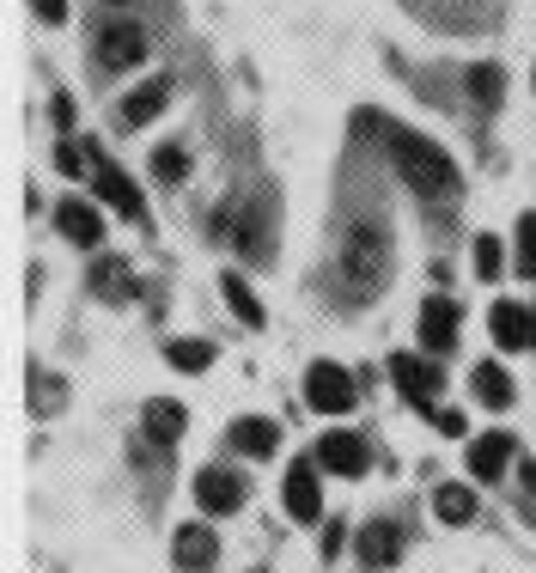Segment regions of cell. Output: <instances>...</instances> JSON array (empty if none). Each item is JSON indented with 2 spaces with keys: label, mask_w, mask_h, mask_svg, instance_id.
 Instances as JSON below:
<instances>
[{
  "label": "cell",
  "mask_w": 536,
  "mask_h": 573,
  "mask_svg": "<svg viewBox=\"0 0 536 573\" xmlns=\"http://www.w3.org/2000/svg\"><path fill=\"white\" fill-rule=\"evenodd\" d=\"M384 140H390V159H397V171L409 177V189L421 196V202H458V165H451V153H445L439 140L414 135V128H384Z\"/></svg>",
  "instance_id": "1"
},
{
  "label": "cell",
  "mask_w": 536,
  "mask_h": 573,
  "mask_svg": "<svg viewBox=\"0 0 536 573\" xmlns=\"http://www.w3.org/2000/svg\"><path fill=\"white\" fill-rule=\"evenodd\" d=\"M341 275H348L353 294H378L384 275H390V233L384 220H353L348 238H341Z\"/></svg>",
  "instance_id": "2"
},
{
  "label": "cell",
  "mask_w": 536,
  "mask_h": 573,
  "mask_svg": "<svg viewBox=\"0 0 536 573\" xmlns=\"http://www.w3.org/2000/svg\"><path fill=\"white\" fill-rule=\"evenodd\" d=\"M353 397H360V390H353V378L336 360H317V366L306 372V403L317 409V415H348Z\"/></svg>",
  "instance_id": "3"
},
{
  "label": "cell",
  "mask_w": 536,
  "mask_h": 573,
  "mask_svg": "<svg viewBox=\"0 0 536 573\" xmlns=\"http://www.w3.org/2000/svg\"><path fill=\"white\" fill-rule=\"evenodd\" d=\"M98 62L104 67L147 62V32H140L135 18H110V25H98Z\"/></svg>",
  "instance_id": "4"
},
{
  "label": "cell",
  "mask_w": 536,
  "mask_h": 573,
  "mask_svg": "<svg viewBox=\"0 0 536 573\" xmlns=\"http://www.w3.org/2000/svg\"><path fill=\"white\" fill-rule=\"evenodd\" d=\"M390 378H397V390L402 397H409L414 409H433V397H439V366H433V360H421V354H397L390 360Z\"/></svg>",
  "instance_id": "5"
},
{
  "label": "cell",
  "mask_w": 536,
  "mask_h": 573,
  "mask_svg": "<svg viewBox=\"0 0 536 573\" xmlns=\"http://www.w3.org/2000/svg\"><path fill=\"white\" fill-rule=\"evenodd\" d=\"M196 507L208 519H226V512L245 507V476H232V470H201L196 476Z\"/></svg>",
  "instance_id": "6"
},
{
  "label": "cell",
  "mask_w": 536,
  "mask_h": 573,
  "mask_svg": "<svg viewBox=\"0 0 536 573\" xmlns=\"http://www.w3.org/2000/svg\"><path fill=\"white\" fill-rule=\"evenodd\" d=\"M488 329H494V341H500L506 354H512V348H536V311H524L519 299H494Z\"/></svg>",
  "instance_id": "7"
},
{
  "label": "cell",
  "mask_w": 536,
  "mask_h": 573,
  "mask_svg": "<svg viewBox=\"0 0 536 573\" xmlns=\"http://www.w3.org/2000/svg\"><path fill=\"white\" fill-rule=\"evenodd\" d=\"M311 464H323L329 476H366V439L360 434H323Z\"/></svg>",
  "instance_id": "8"
},
{
  "label": "cell",
  "mask_w": 536,
  "mask_h": 573,
  "mask_svg": "<svg viewBox=\"0 0 536 573\" xmlns=\"http://www.w3.org/2000/svg\"><path fill=\"white\" fill-rule=\"evenodd\" d=\"M171 556H177V568L208 573V568L220 561V537H214V525H177V537H171Z\"/></svg>",
  "instance_id": "9"
},
{
  "label": "cell",
  "mask_w": 536,
  "mask_h": 573,
  "mask_svg": "<svg viewBox=\"0 0 536 573\" xmlns=\"http://www.w3.org/2000/svg\"><path fill=\"white\" fill-rule=\"evenodd\" d=\"M98 196H104L110 208H116V214H128V220H140L147 214V202H140V189H135V177H128L123 165H110V159H98Z\"/></svg>",
  "instance_id": "10"
},
{
  "label": "cell",
  "mask_w": 536,
  "mask_h": 573,
  "mask_svg": "<svg viewBox=\"0 0 536 573\" xmlns=\"http://www.w3.org/2000/svg\"><path fill=\"white\" fill-rule=\"evenodd\" d=\"M451 341H458V306L439 294V299L421 306V348H427V354H445Z\"/></svg>",
  "instance_id": "11"
},
{
  "label": "cell",
  "mask_w": 536,
  "mask_h": 573,
  "mask_svg": "<svg viewBox=\"0 0 536 573\" xmlns=\"http://www.w3.org/2000/svg\"><path fill=\"white\" fill-rule=\"evenodd\" d=\"M140 427H147V439L153 446H177L189 427V409L184 403H171V397H153V403L140 409Z\"/></svg>",
  "instance_id": "12"
},
{
  "label": "cell",
  "mask_w": 536,
  "mask_h": 573,
  "mask_svg": "<svg viewBox=\"0 0 536 573\" xmlns=\"http://www.w3.org/2000/svg\"><path fill=\"white\" fill-rule=\"evenodd\" d=\"M512 470V434H482L470 446V476L475 482H500Z\"/></svg>",
  "instance_id": "13"
},
{
  "label": "cell",
  "mask_w": 536,
  "mask_h": 573,
  "mask_svg": "<svg viewBox=\"0 0 536 573\" xmlns=\"http://www.w3.org/2000/svg\"><path fill=\"white\" fill-rule=\"evenodd\" d=\"M287 512H292V519H306V525H311V519H323L317 464H311V458H306V464H292V470H287Z\"/></svg>",
  "instance_id": "14"
},
{
  "label": "cell",
  "mask_w": 536,
  "mask_h": 573,
  "mask_svg": "<svg viewBox=\"0 0 536 573\" xmlns=\"http://www.w3.org/2000/svg\"><path fill=\"white\" fill-rule=\"evenodd\" d=\"M232 451L238 458H275V446H281V427L275 421H262V415H245V421H232Z\"/></svg>",
  "instance_id": "15"
},
{
  "label": "cell",
  "mask_w": 536,
  "mask_h": 573,
  "mask_svg": "<svg viewBox=\"0 0 536 573\" xmlns=\"http://www.w3.org/2000/svg\"><path fill=\"white\" fill-rule=\"evenodd\" d=\"M55 220H62V238H74V245H86V250L104 238V220H98V208L79 202V196H67V202L55 208Z\"/></svg>",
  "instance_id": "16"
},
{
  "label": "cell",
  "mask_w": 536,
  "mask_h": 573,
  "mask_svg": "<svg viewBox=\"0 0 536 573\" xmlns=\"http://www.w3.org/2000/svg\"><path fill=\"white\" fill-rule=\"evenodd\" d=\"M397 556H402V531L384 525V519H372V525L360 531V561H366V568H390Z\"/></svg>",
  "instance_id": "17"
},
{
  "label": "cell",
  "mask_w": 536,
  "mask_h": 573,
  "mask_svg": "<svg viewBox=\"0 0 536 573\" xmlns=\"http://www.w3.org/2000/svg\"><path fill=\"white\" fill-rule=\"evenodd\" d=\"M165 104H171V86H165V79H147L140 92H128V98H123V123H128V128H147Z\"/></svg>",
  "instance_id": "18"
},
{
  "label": "cell",
  "mask_w": 536,
  "mask_h": 573,
  "mask_svg": "<svg viewBox=\"0 0 536 573\" xmlns=\"http://www.w3.org/2000/svg\"><path fill=\"white\" fill-rule=\"evenodd\" d=\"M433 512H439L445 525H470L475 512H482V500H475L470 482H445L439 495H433Z\"/></svg>",
  "instance_id": "19"
},
{
  "label": "cell",
  "mask_w": 536,
  "mask_h": 573,
  "mask_svg": "<svg viewBox=\"0 0 536 573\" xmlns=\"http://www.w3.org/2000/svg\"><path fill=\"white\" fill-rule=\"evenodd\" d=\"M463 86H470V104H475V110H494V104L506 98V74H500L494 62H475L470 74H463Z\"/></svg>",
  "instance_id": "20"
},
{
  "label": "cell",
  "mask_w": 536,
  "mask_h": 573,
  "mask_svg": "<svg viewBox=\"0 0 536 573\" xmlns=\"http://www.w3.org/2000/svg\"><path fill=\"white\" fill-rule=\"evenodd\" d=\"M470 385H475V397H482L488 409H506V403H512V378H506L500 360H482V366L470 372Z\"/></svg>",
  "instance_id": "21"
},
{
  "label": "cell",
  "mask_w": 536,
  "mask_h": 573,
  "mask_svg": "<svg viewBox=\"0 0 536 573\" xmlns=\"http://www.w3.org/2000/svg\"><path fill=\"white\" fill-rule=\"evenodd\" d=\"M92 294L98 299H135V275H128V263H116V257H104L92 275Z\"/></svg>",
  "instance_id": "22"
},
{
  "label": "cell",
  "mask_w": 536,
  "mask_h": 573,
  "mask_svg": "<svg viewBox=\"0 0 536 573\" xmlns=\"http://www.w3.org/2000/svg\"><path fill=\"white\" fill-rule=\"evenodd\" d=\"M220 294H226V306L238 311V324L262 329V306H257V294L245 287V275H220Z\"/></svg>",
  "instance_id": "23"
},
{
  "label": "cell",
  "mask_w": 536,
  "mask_h": 573,
  "mask_svg": "<svg viewBox=\"0 0 536 573\" xmlns=\"http://www.w3.org/2000/svg\"><path fill=\"white\" fill-rule=\"evenodd\" d=\"M165 360H171L177 372H208L214 348H208V341H189V336H177V341H165Z\"/></svg>",
  "instance_id": "24"
},
{
  "label": "cell",
  "mask_w": 536,
  "mask_h": 573,
  "mask_svg": "<svg viewBox=\"0 0 536 573\" xmlns=\"http://www.w3.org/2000/svg\"><path fill=\"white\" fill-rule=\"evenodd\" d=\"M500 263H506V257H500V238L482 233V238H475V281H500Z\"/></svg>",
  "instance_id": "25"
},
{
  "label": "cell",
  "mask_w": 536,
  "mask_h": 573,
  "mask_svg": "<svg viewBox=\"0 0 536 573\" xmlns=\"http://www.w3.org/2000/svg\"><path fill=\"white\" fill-rule=\"evenodd\" d=\"M519 275L536 281V208L519 214Z\"/></svg>",
  "instance_id": "26"
},
{
  "label": "cell",
  "mask_w": 536,
  "mask_h": 573,
  "mask_svg": "<svg viewBox=\"0 0 536 573\" xmlns=\"http://www.w3.org/2000/svg\"><path fill=\"white\" fill-rule=\"evenodd\" d=\"M153 171H159V184H184V177H189V153H184V147H159Z\"/></svg>",
  "instance_id": "27"
},
{
  "label": "cell",
  "mask_w": 536,
  "mask_h": 573,
  "mask_svg": "<svg viewBox=\"0 0 536 573\" xmlns=\"http://www.w3.org/2000/svg\"><path fill=\"white\" fill-rule=\"evenodd\" d=\"M519 519L536 525V464L531 458H519Z\"/></svg>",
  "instance_id": "28"
},
{
  "label": "cell",
  "mask_w": 536,
  "mask_h": 573,
  "mask_svg": "<svg viewBox=\"0 0 536 573\" xmlns=\"http://www.w3.org/2000/svg\"><path fill=\"white\" fill-rule=\"evenodd\" d=\"M86 159H92V147H74V140H62V147H55V165H62L67 177H79V165H86Z\"/></svg>",
  "instance_id": "29"
},
{
  "label": "cell",
  "mask_w": 536,
  "mask_h": 573,
  "mask_svg": "<svg viewBox=\"0 0 536 573\" xmlns=\"http://www.w3.org/2000/svg\"><path fill=\"white\" fill-rule=\"evenodd\" d=\"M439 434L463 439V434H470V415H463V409H439Z\"/></svg>",
  "instance_id": "30"
},
{
  "label": "cell",
  "mask_w": 536,
  "mask_h": 573,
  "mask_svg": "<svg viewBox=\"0 0 536 573\" xmlns=\"http://www.w3.org/2000/svg\"><path fill=\"white\" fill-rule=\"evenodd\" d=\"M32 13L43 18V25H62V18H67V0H32Z\"/></svg>",
  "instance_id": "31"
},
{
  "label": "cell",
  "mask_w": 536,
  "mask_h": 573,
  "mask_svg": "<svg viewBox=\"0 0 536 573\" xmlns=\"http://www.w3.org/2000/svg\"><path fill=\"white\" fill-rule=\"evenodd\" d=\"M49 116H55V128H74V98H55V104H49Z\"/></svg>",
  "instance_id": "32"
},
{
  "label": "cell",
  "mask_w": 536,
  "mask_h": 573,
  "mask_svg": "<svg viewBox=\"0 0 536 573\" xmlns=\"http://www.w3.org/2000/svg\"><path fill=\"white\" fill-rule=\"evenodd\" d=\"M55 397H62V385H55V378H37V403L49 409V403H55Z\"/></svg>",
  "instance_id": "33"
},
{
  "label": "cell",
  "mask_w": 536,
  "mask_h": 573,
  "mask_svg": "<svg viewBox=\"0 0 536 573\" xmlns=\"http://www.w3.org/2000/svg\"><path fill=\"white\" fill-rule=\"evenodd\" d=\"M336 549H341V525L329 519V525H323V556H336Z\"/></svg>",
  "instance_id": "34"
},
{
  "label": "cell",
  "mask_w": 536,
  "mask_h": 573,
  "mask_svg": "<svg viewBox=\"0 0 536 573\" xmlns=\"http://www.w3.org/2000/svg\"><path fill=\"white\" fill-rule=\"evenodd\" d=\"M110 7H123V0H110Z\"/></svg>",
  "instance_id": "35"
},
{
  "label": "cell",
  "mask_w": 536,
  "mask_h": 573,
  "mask_svg": "<svg viewBox=\"0 0 536 573\" xmlns=\"http://www.w3.org/2000/svg\"><path fill=\"white\" fill-rule=\"evenodd\" d=\"M257 573H262V568H257Z\"/></svg>",
  "instance_id": "36"
}]
</instances>
